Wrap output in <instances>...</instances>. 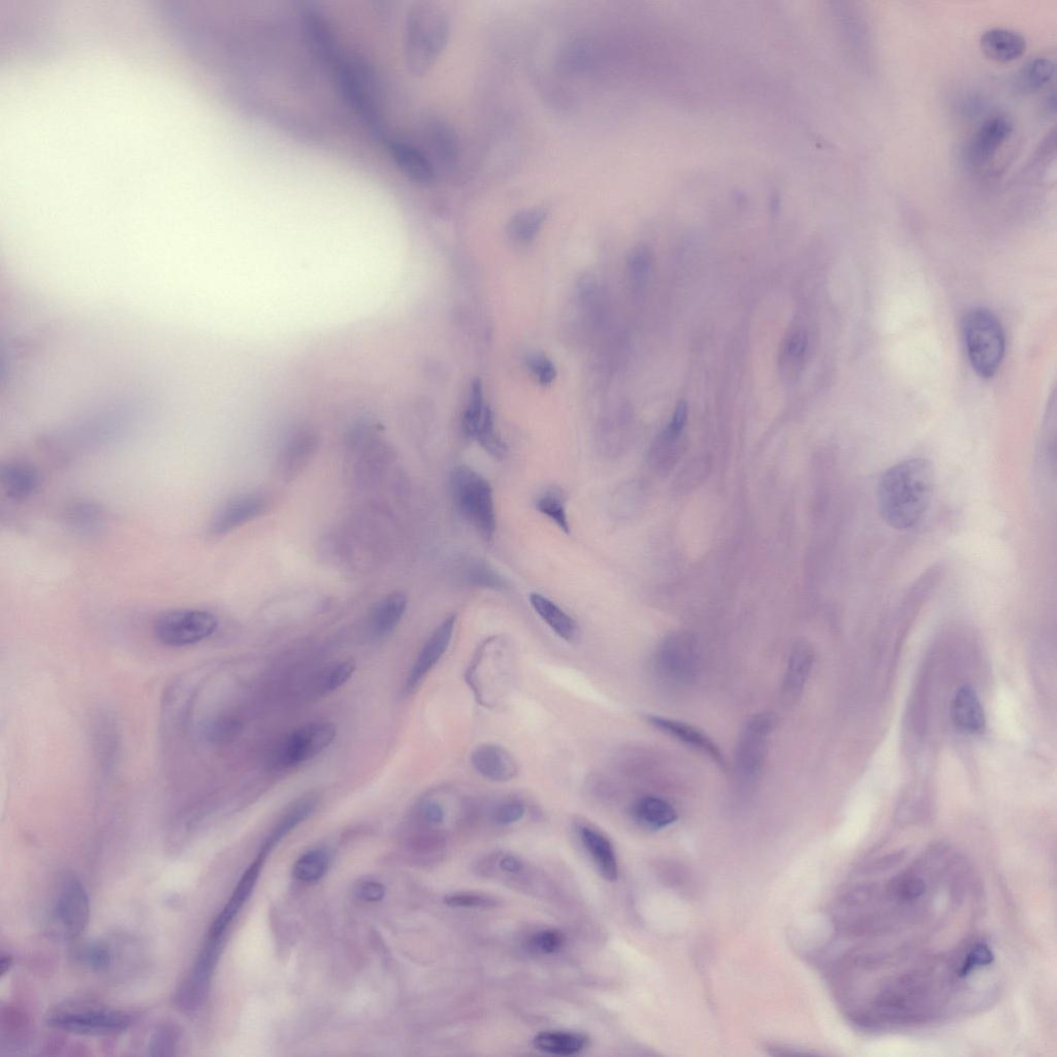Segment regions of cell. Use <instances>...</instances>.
Masks as SVG:
<instances>
[{
    "label": "cell",
    "instance_id": "obj_1",
    "mask_svg": "<svg viewBox=\"0 0 1057 1057\" xmlns=\"http://www.w3.org/2000/svg\"><path fill=\"white\" fill-rule=\"evenodd\" d=\"M935 486L930 461L915 458L890 467L880 478L877 491L882 519L896 530L916 527L931 507Z\"/></svg>",
    "mask_w": 1057,
    "mask_h": 1057
},
{
    "label": "cell",
    "instance_id": "obj_2",
    "mask_svg": "<svg viewBox=\"0 0 1057 1057\" xmlns=\"http://www.w3.org/2000/svg\"><path fill=\"white\" fill-rule=\"evenodd\" d=\"M450 37V20L432 4H419L406 20L405 57L414 75L426 74L444 50Z\"/></svg>",
    "mask_w": 1057,
    "mask_h": 1057
},
{
    "label": "cell",
    "instance_id": "obj_3",
    "mask_svg": "<svg viewBox=\"0 0 1057 1057\" xmlns=\"http://www.w3.org/2000/svg\"><path fill=\"white\" fill-rule=\"evenodd\" d=\"M963 335L973 370L982 378L994 377L1006 352L1003 326L994 312L975 308L964 318Z\"/></svg>",
    "mask_w": 1057,
    "mask_h": 1057
},
{
    "label": "cell",
    "instance_id": "obj_4",
    "mask_svg": "<svg viewBox=\"0 0 1057 1057\" xmlns=\"http://www.w3.org/2000/svg\"><path fill=\"white\" fill-rule=\"evenodd\" d=\"M452 498L459 514L486 541L494 538L497 520L493 489L489 480L468 466L455 469L451 477Z\"/></svg>",
    "mask_w": 1057,
    "mask_h": 1057
},
{
    "label": "cell",
    "instance_id": "obj_5",
    "mask_svg": "<svg viewBox=\"0 0 1057 1057\" xmlns=\"http://www.w3.org/2000/svg\"><path fill=\"white\" fill-rule=\"evenodd\" d=\"M133 1022L131 1013L81 1002L63 1003L47 1015V1023L51 1028L84 1036L121 1034Z\"/></svg>",
    "mask_w": 1057,
    "mask_h": 1057
},
{
    "label": "cell",
    "instance_id": "obj_6",
    "mask_svg": "<svg viewBox=\"0 0 1057 1057\" xmlns=\"http://www.w3.org/2000/svg\"><path fill=\"white\" fill-rule=\"evenodd\" d=\"M699 664L696 639L685 631L675 632L664 638L653 662L657 679L666 687L675 689L694 682Z\"/></svg>",
    "mask_w": 1057,
    "mask_h": 1057
},
{
    "label": "cell",
    "instance_id": "obj_7",
    "mask_svg": "<svg viewBox=\"0 0 1057 1057\" xmlns=\"http://www.w3.org/2000/svg\"><path fill=\"white\" fill-rule=\"evenodd\" d=\"M90 918L88 894L76 877L64 878L58 885L48 917L52 937L74 941L86 931Z\"/></svg>",
    "mask_w": 1057,
    "mask_h": 1057
},
{
    "label": "cell",
    "instance_id": "obj_8",
    "mask_svg": "<svg viewBox=\"0 0 1057 1057\" xmlns=\"http://www.w3.org/2000/svg\"><path fill=\"white\" fill-rule=\"evenodd\" d=\"M777 724L773 713H759L743 727L735 748V770L741 785L747 789L758 780L768 742Z\"/></svg>",
    "mask_w": 1057,
    "mask_h": 1057
},
{
    "label": "cell",
    "instance_id": "obj_9",
    "mask_svg": "<svg viewBox=\"0 0 1057 1057\" xmlns=\"http://www.w3.org/2000/svg\"><path fill=\"white\" fill-rule=\"evenodd\" d=\"M217 627L218 619L213 613L182 608L160 615L154 622L153 633L160 644L182 648L202 643Z\"/></svg>",
    "mask_w": 1057,
    "mask_h": 1057
},
{
    "label": "cell",
    "instance_id": "obj_10",
    "mask_svg": "<svg viewBox=\"0 0 1057 1057\" xmlns=\"http://www.w3.org/2000/svg\"><path fill=\"white\" fill-rule=\"evenodd\" d=\"M339 85L350 106L363 118L379 137L384 135L383 122L371 91L370 79L362 63L344 59L335 64Z\"/></svg>",
    "mask_w": 1057,
    "mask_h": 1057
},
{
    "label": "cell",
    "instance_id": "obj_11",
    "mask_svg": "<svg viewBox=\"0 0 1057 1057\" xmlns=\"http://www.w3.org/2000/svg\"><path fill=\"white\" fill-rule=\"evenodd\" d=\"M222 944V941L207 939L197 962L176 991L175 1004L181 1010L196 1012L205 1004Z\"/></svg>",
    "mask_w": 1057,
    "mask_h": 1057
},
{
    "label": "cell",
    "instance_id": "obj_12",
    "mask_svg": "<svg viewBox=\"0 0 1057 1057\" xmlns=\"http://www.w3.org/2000/svg\"><path fill=\"white\" fill-rule=\"evenodd\" d=\"M337 728L330 722L307 724L288 735L278 750L277 760L284 767L305 763L325 751L336 739Z\"/></svg>",
    "mask_w": 1057,
    "mask_h": 1057
},
{
    "label": "cell",
    "instance_id": "obj_13",
    "mask_svg": "<svg viewBox=\"0 0 1057 1057\" xmlns=\"http://www.w3.org/2000/svg\"><path fill=\"white\" fill-rule=\"evenodd\" d=\"M269 505L268 497L261 492L236 496L215 512L210 533L215 536L226 535L266 514Z\"/></svg>",
    "mask_w": 1057,
    "mask_h": 1057
},
{
    "label": "cell",
    "instance_id": "obj_14",
    "mask_svg": "<svg viewBox=\"0 0 1057 1057\" xmlns=\"http://www.w3.org/2000/svg\"><path fill=\"white\" fill-rule=\"evenodd\" d=\"M458 616L446 618L427 640L418 658H416L406 681V690L412 693L418 689L429 672L440 661L452 643Z\"/></svg>",
    "mask_w": 1057,
    "mask_h": 1057
},
{
    "label": "cell",
    "instance_id": "obj_15",
    "mask_svg": "<svg viewBox=\"0 0 1057 1057\" xmlns=\"http://www.w3.org/2000/svg\"><path fill=\"white\" fill-rule=\"evenodd\" d=\"M646 720L655 729L671 739L708 756L722 767H726L724 754L710 736L695 726L677 719L659 715H647Z\"/></svg>",
    "mask_w": 1057,
    "mask_h": 1057
},
{
    "label": "cell",
    "instance_id": "obj_16",
    "mask_svg": "<svg viewBox=\"0 0 1057 1057\" xmlns=\"http://www.w3.org/2000/svg\"><path fill=\"white\" fill-rule=\"evenodd\" d=\"M1013 132V122L997 115L983 122L968 146V157L974 166H982L994 157Z\"/></svg>",
    "mask_w": 1057,
    "mask_h": 1057
},
{
    "label": "cell",
    "instance_id": "obj_17",
    "mask_svg": "<svg viewBox=\"0 0 1057 1057\" xmlns=\"http://www.w3.org/2000/svg\"><path fill=\"white\" fill-rule=\"evenodd\" d=\"M471 763L476 773L493 782H509L519 773L515 757L503 747L494 744L477 747L471 754Z\"/></svg>",
    "mask_w": 1057,
    "mask_h": 1057
},
{
    "label": "cell",
    "instance_id": "obj_18",
    "mask_svg": "<svg viewBox=\"0 0 1057 1057\" xmlns=\"http://www.w3.org/2000/svg\"><path fill=\"white\" fill-rule=\"evenodd\" d=\"M265 860V858L258 856L244 873L228 904L222 909L213 922L208 936L209 939L223 941L228 928L242 909L243 905L249 899L256 882H258Z\"/></svg>",
    "mask_w": 1057,
    "mask_h": 1057
},
{
    "label": "cell",
    "instance_id": "obj_19",
    "mask_svg": "<svg viewBox=\"0 0 1057 1057\" xmlns=\"http://www.w3.org/2000/svg\"><path fill=\"white\" fill-rule=\"evenodd\" d=\"M814 662L815 652L811 644L807 640H798L791 649L782 684V697L787 703H795L802 695Z\"/></svg>",
    "mask_w": 1057,
    "mask_h": 1057
},
{
    "label": "cell",
    "instance_id": "obj_20",
    "mask_svg": "<svg viewBox=\"0 0 1057 1057\" xmlns=\"http://www.w3.org/2000/svg\"><path fill=\"white\" fill-rule=\"evenodd\" d=\"M387 145L394 162L410 180L422 185L435 181L431 160L420 148L401 139L387 140Z\"/></svg>",
    "mask_w": 1057,
    "mask_h": 1057
},
{
    "label": "cell",
    "instance_id": "obj_21",
    "mask_svg": "<svg viewBox=\"0 0 1057 1057\" xmlns=\"http://www.w3.org/2000/svg\"><path fill=\"white\" fill-rule=\"evenodd\" d=\"M951 715L957 729L965 733L980 734L986 728L983 704L971 685L966 684L957 689L951 704Z\"/></svg>",
    "mask_w": 1057,
    "mask_h": 1057
},
{
    "label": "cell",
    "instance_id": "obj_22",
    "mask_svg": "<svg viewBox=\"0 0 1057 1057\" xmlns=\"http://www.w3.org/2000/svg\"><path fill=\"white\" fill-rule=\"evenodd\" d=\"M318 443L319 437L314 430L304 429L294 434L285 444L279 459L283 477H297L315 455Z\"/></svg>",
    "mask_w": 1057,
    "mask_h": 1057
},
{
    "label": "cell",
    "instance_id": "obj_23",
    "mask_svg": "<svg viewBox=\"0 0 1057 1057\" xmlns=\"http://www.w3.org/2000/svg\"><path fill=\"white\" fill-rule=\"evenodd\" d=\"M1027 40L1019 32L1005 28H992L980 39L983 54L994 61L1008 63L1019 59L1027 51Z\"/></svg>",
    "mask_w": 1057,
    "mask_h": 1057
},
{
    "label": "cell",
    "instance_id": "obj_24",
    "mask_svg": "<svg viewBox=\"0 0 1057 1057\" xmlns=\"http://www.w3.org/2000/svg\"><path fill=\"white\" fill-rule=\"evenodd\" d=\"M578 834L601 876L607 881H616L619 866L612 842L601 831L586 824L578 826Z\"/></svg>",
    "mask_w": 1057,
    "mask_h": 1057
},
{
    "label": "cell",
    "instance_id": "obj_25",
    "mask_svg": "<svg viewBox=\"0 0 1057 1057\" xmlns=\"http://www.w3.org/2000/svg\"><path fill=\"white\" fill-rule=\"evenodd\" d=\"M634 821L648 830H661L679 819L677 809L665 798L646 795L635 800L631 808Z\"/></svg>",
    "mask_w": 1057,
    "mask_h": 1057
},
{
    "label": "cell",
    "instance_id": "obj_26",
    "mask_svg": "<svg viewBox=\"0 0 1057 1057\" xmlns=\"http://www.w3.org/2000/svg\"><path fill=\"white\" fill-rule=\"evenodd\" d=\"M529 600L534 612L558 637L568 644L578 642L580 626L559 605L539 593H532Z\"/></svg>",
    "mask_w": 1057,
    "mask_h": 1057
},
{
    "label": "cell",
    "instance_id": "obj_27",
    "mask_svg": "<svg viewBox=\"0 0 1057 1057\" xmlns=\"http://www.w3.org/2000/svg\"><path fill=\"white\" fill-rule=\"evenodd\" d=\"M303 23L307 41L312 51L333 66L342 58L333 31L322 14L313 9L305 10Z\"/></svg>",
    "mask_w": 1057,
    "mask_h": 1057
},
{
    "label": "cell",
    "instance_id": "obj_28",
    "mask_svg": "<svg viewBox=\"0 0 1057 1057\" xmlns=\"http://www.w3.org/2000/svg\"><path fill=\"white\" fill-rule=\"evenodd\" d=\"M318 802V795L313 792L307 793L295 800V803L287 809L283 817L271 831V834L264 843L259 856L266 859L282 839L314 813Z\"/></svg>",
    "mask_w": 1057,
    "mask_h": 1057
},
{
    "label": "cell",
    "instance_id": "obj_29",
    "mask_svg": "<svg viewBox=\"0 0 1057 1057\" xmlns=\"http://www.w3.org/2000/svg\"><path fill=\"white\" fill-rule=\"evenodd\" d=\"M407 605V596L401 591L393 592L382 598L375 605L370 616L372 636L382 639L391 635L402 621Z\"/></svg>",
    "mask_w": 1057,
    "mask_h": 1057
},
{
    "label": "cell",
    "instance_id": "obj_30",
    "mask_svg": "<svg viewBox=\"0 0 1057 1057\" xmlns=\"http://www.w3.org/2000/svg\"><path fill=\"white\" fill-rule=\"evenodd\" d=\"M2 483L10 498L24 500L38 492L41 486V475L35 465L25 461H15L3 467Z\"/></svg>",
    "mask_w": 1057,
    "mask_h": 1057
},
{
    "label": "cell",
    "instance_id": "obj_31",
    "mask_svg": "<svg viewBox=\"0 0 1057 1057\" xmlns=\"http://www.w3.org/2000/svg\"><path fill=\"white\" fill-rule=\"evenodd\" d=\"M682 436L683 434L664 429L656 438L648 458L649 465L655 472L665 475L677 466L685 452Z\"/></svg>",
    "mask_w": 1057,
    "mask_h": 1057
},
{
    "label": "cell",
    "instance_id": "obj_32",
    "mask_svg": "<svg viewBox=\"0 0 1057 1057\" xmlns=\"http://www.w3.org/2000/svg\"><path fill=\"white\" fill-rule=\"evenodd\" d=\"M586 1035L573 1032H542L534 1040V1047L543 1052L557 1056H572L582 1052L589 1044Z\"/></svg>",
    "mask_w": 1057,
    "mask_h": 1057
},
{
    "label": "cell",
    "instance_id": "obj_33",
    "mask_svg": "<svg viewBox=\"0 0 1057 1057\" xmlns=\"http://www.w3.org/2000/svg\"><path fill=\"white\" fill-rule=\"evenodd\" d=\"M648 503L647 488L642 482L633 480L617 490L613 498V512L620 520H633L645 510Z\"/></svg>",
    "mask_w": 1057,
    "mask_h": 1057
},
{
    "label": "cell",
    "instance_id": "obj_34",
    "mask_svg": "<svg viewBox=\"0 0 1057 1057\" xmlns=\"http://www.w3.org/2000/svg\"><path fill=\"white\" fill-rule=\"evenodd\" d=\"M1055 74V63L1046 57L1028 61L1016 76V89L1021 93H1035L1046 87Z\"/></svg>",
    "mask_w": 1057,
    "mask_h": 1057
},
{
    "label": "cell",
    "instance_id": "obj_35",
    "mask_svg": "<svg viewBox=\"0 0 1057 1057\" xmlns=\"http://www.w3.org/2000/svg\"><path fill=\"white\" fill-rule=\"evenodd\" d=\"M547 217L548 211L540 207L522 210L509 220L507 234L518 244H529L536 238Z\"/></svg>",
    "mask_w": 1057,
    "mask_h": 1057
},
{
    "label": "cell",
    "instance_id": "obj_36",
    "mask_svg": "<svg viewBox=\"0 0 1057 1057\" xmlns=\"http://www.w3.org/2000/svg\"><path fill=\"white\" fill-rule=\"evenodd\" d=\"M566 502L564 491L558 487H551L537 496L535 507L541 515L555 523L561 531L569 534L571 526L567 515Z\"/></svg>",
    "mask_w": 1057,
    "mask_h": 1057
},
{
    "label": "cell",
    "instance_id": "obj_37",
    "mask_svg": "<svg viewBox=\"0 0 1057 1057\" xmlns=\"http://www.w3.org/2000/svg\"><path fill=\"white\" fill-rule=\"evenodd\" d=\"M76 962L94 972H107L113 965L114 954L109 945L103 942H88L75 950Z\"/></svg>",
    "mask_w": 1057,
    "mask_h": 1057
},
{
    "label": "cell",
    "instance_id": "obj_38",
    "mask_svg": "<svg viewBox=\"0 0 1057 1057\" xmlns=\"http://www.w3.org/2000/svg\"><path fill=\"white\" fill-rule=\"evenodd\" d=\"M489 409L490 407L485 403L482 382L476 379L472 383L470 400L462 420V431L465 437L474 439Z\"/></svg>",
    "mask_w": 1057,
    "mask_h": 1057
},
{
    "label": "cell",
    "instance_id": "obj_39",
    "mask_svg": "<svg viewBox=\"0 0 1057 1057\" xmlns=\"http://www.w3.org/2000/svg\"><path fill=\"white\" fill-rule=\"evenodd\" d=\"M464 580L468 585L491 589L494 591H504L507 588V583L494 568L483 561H473L467 565L464 570Z\"/></svg>",
    "mask_w": 1057,
    "mask_h": 1057
},
{
    "label": "cell",
    "instance_id": "obj_40",
    "mask_svg": "<svg viewBox=\"0 0 1057 1057\" xmlns=\"http://www.w3.org/2000/svg\"><path fill=\"white\" fill-rule=\"evenodd\" d=\"M329 867V855L323 850L309 851L295 864L294 876L303 882H315L323 878Z\"/></svg>",
    "mask_w": 1057,
    "mask_h": 1057
},
{
    "label": "cell",
    "instance_id": "obj_41",
    "mask_svg": "<svg viewBox=\"0 0 1057 1057\" xmlns=\"http://www.w3.org/2000/svg\"><path fill=\"white\" fill-rule=\"evenodd\" d=\"M181 1040V1032L173 1023L160 1026L151 1036L148 1043V1055L173 1056Z\"/></svg>",
    "mask_w": 1057,
    "mask_h": 1057
},
{
    "label": "cell",
    "instance_id": "obj_42",
    "mask_svg": "<svg viewBox=\"0 0 1057 1057\" xmlns=\"http://www.w3.org/2000/svg\"><path fill=\"white\" fill-rule=\"evenodd\" d=\"M711 465L712 462L708 458H698L689 462L677 477L675 490L682 494L691 492L706 479Z\"/></svg>",
    "mask_w": 1057,
    "mask_h": 1057
},
{
    "label": "cell",
    "instance_id": "obj_43",
    "mask_svg": "<svg viewBox=\"0 0 1057 1057\" xmlns=\"http://www.w3.org/2000/svg\"><path fill=\"white\" fill-rule=\"evenodd\" d=\"M888 891L894 900L911 903L921 898L925 892V884L916 876L902 875L890 882Z\"/></svg>",
    "mask_w": 1057,
    "mask_h": 1057
},
{
    "label": "cell",
    "instance_id": "obj_44",
    "mask_svg": "<svg viewBox=\"0 0 1057 1057\" xmlns=\"http://www.w3.org/2000/svg\"><path fill=\"white\" fill-rule=\"evenodd\" d=\"M808 349L807 335L803 331L791 333L783 346L782 367L797 370L805 359Z\"/></svg>",
    "mask_w": 1057,
    "mask_h": 1057
},
{
    "label": "cell",
    "instance_id": "obj_45",
    "mask_svg": "<svg viewBox=\"0 0 1057 1057\" xmlns=\"http://www.w3.org/2000/svg\"><path fill=\"white\" fill-rule=\"evenodd\" d=\"M356 669L357 663L352 659L341 661L334 665L323 681L324 691L329 693L344 686L354 676Z\"/></svg>",
    "mask_w": 1057,
    "mask_h": 1057
},
{
    "label": "cell",
    "instance_id": "obj_46",
    "mask_svg": "<svg viewBox=\"0 0 1057 1057\" xmlns=\"http://www.w3.org/2000/svg\"><path fill=\"white\" fill-rule=\"evenodd\" d=\"M70 515L75 526L82 530H92L100 526L103 521L102 510L98 506L89 503L75 505Z\"/></svg>",
    "mask_w": 1057,
    "mask_h": 1057
},
{
    "label": "cell",
    "instance_id": "obj_47",
    "mask_svg": "<svg viewBox=\"0 0 1057 1057\" xmlns=\"http://www.w3.org/2000/svg\"><path fill=\"white\" fill-rule=\"evenodd\" d=\"M526 814V806L520 799H507L493 811V820L498 825H510L519 822Z\"/></svg>",
    "mask_w": 1057,
    "mask_h": 1057
},
{
    "label": "cell",
    "instance_id": "obj_48",
    "mask_svg": "<svg viewBox=\"0 0 1057 1057\" xmlns=\"http://www.w3.org/2000/svg\"><path fill=\"white\" fill-rule=\"evenodd\" d=\"M445 905L451 908H476V909H490L494 908L497 903L494 899L489 896L482 894L473 893H457L446 896L444 899Z\"/></svg>",
    "mask_w": 1057,
    "mask_h": 1057
},
{
    "label": "cell",
    "instance_id": "obj_49",
    "mask_svg": "<svg viewBox=\"0 0 1057 1057\" xmlns=\"http://www.w3.org/2000/svg\"><path fill=\"white\" fill-rule=\"evenodd\" d=\"M529 943L531 948L539 953L554 954L562 950L565 938L556 930H546L533 935Z\"/></svg>",
    "mask_w": 1057,
    "mask_h": 1057
},
{
    "label": "cell",
    "instance_id": "obj_50",
    "mask_svg": "<svg viewBox=\"0 0 1057 1057\" xmlns=\"http://www.w3.org/2000/svg\"><path fill=\"white\" fill-rule=\"evenodd\" d=\"M429 133L430 141L440 158L444 160L450 158L453 155L454 145L453 138L447 127L438 121H433L430 123Z\"/></svg>",
    "mask_w": 1057,
    "mask_h": 1057
},
{
    "label": "cell",
    "instance_id": "obj_51",
    "mask_svg": "<svg viewBox=\"0 0 1057 1057\" xmlns=\"http://www.w3.org/2000/svg\"><path fill=\"white\" fill-rule=\"evenodd\" d=\"M527 366L542 386H550L557 376L555 365L547 357L532 355L527 359Z\"/></svg>",
    "mask_w": 1057,
    "mask_h": 1057
},
{
    "label": "cell",
    "instance_id": "obj_52",
    "mask_svg": "<svg viewBox=\"0 0 1057 1057\" xmlns=\"http://www.w3.org/2000/svg\"><path fill=\"white\" fill-rule=\"evenodd\" d=\"M992 959H994V956H992L990 949L984 944H977L967 955L962 968L959 970V975L965 977L974 968L991 964Z\"/></svg>",
    "mask_w": 1057,
    "mask_h": 1057
},
{
    "label": "cell",
    "instance_id": "obj_53",
    "mask_svg": "<svg viewBox=\"0 0 1057 1057\" xmlns=\"http://www.w3.org/2000/svg\"><path fill=\"white\" fill-rule=\"evenodd\" d=\"M650 267V256L645 249H637L631 255L629 268L633 277L643 278Z\"/></svg>",
    "mask_w": 1057,
    "mask_h": 1057
},
{
    "label": "cell",
    "instance_id": "obj_54",
    "mask_svg": "<svg viewBox=\"0 0 1057 1057\" xmlns=\"http://www.w3.org/2000/svg\"><path fill=\"white\" fill-rule=\"evenodd\" d=\"M422 815L425 820L431 824H440L444 821L445 811L444 808L438 803V800L433 798H427L422 804Z\"/></svg>",
    "mask_w": 1057,
    "mask_h": 1057
},
{
    "label": "cell",
    "instance_id": "obj_55",
    "mask_svg": "<svg viewBox=\"0 0 1057 1057\" xmlns=\"http://www.w3.org/2000/svg\"><path fill=\"white\" fill-rule=\"evenodd\" d=\"M386 889L377 882H365L357 889L360 899L366 902H379L383 899Z\"/></svg>",
    "mask_w": 1057,
    "mask_h": 1057
},
{
    "label": "cell",
    "instance_id": "obj_56",
    "mask_svg": "<svg viewBox=\"0 0 1057 1057\" xmlns=\"http://www.w3.org/2000/svg\"><path fill=\"white\" fill-rule=\"evenodd\" d=\"M500 867L508 873H519L522 869V862L512 856H506L500 861Z\"/></svg>",
    "mask_w": 1057,
    "mask_h": 1057
},
{
    "label": "cell",
    "instance_id": "obj_57",
    "mask_svg": "<svg viewBox=\"0 0 1057 1057\" xmlns=\"http://www.w3.org/2000/svg\"><path fill=\"white\" fill-rule=\"evenodd\" d=\"M13 966V958L10 955H3L2 962H0V975L4 977Z\"/></svg>",
    "mask_w": 1057,
    "mask_h": 1057
}]
</instances>
